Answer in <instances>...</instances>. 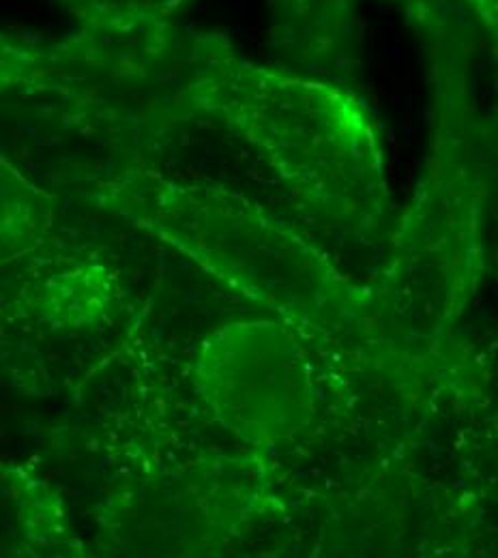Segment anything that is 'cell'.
<instances>
[{
	"label": "cell",
	"instance_id": "1",
	"mask_svg": "<svg viewBox=\"0 0 498 558\" xmlns=\"http://www.w3.org/2000/svg\"><path fill=\"white\" fill-rule=\"evenodd\" d=\"M479 9H482L484 20L498 35V0H479Z\"/></svg>",
	"mask_w": 498,
	"mask_h": 558
}]
</instances>
